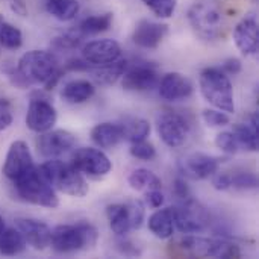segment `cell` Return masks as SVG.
<instances>
[{"instance_id": "obj_1", "label": "cell", "mask_w": 259, "mask_h": 259, "mask_svg": "<svg viewBox=\"0 0 259 259\" xmlns=\"http://www.w3.org/2000/svg\"><path fill=\"white\" fill-rule=\"evenodd\" d=\"M17 68L30 85H42L46 91L53 90L64 74L58 58L47 50L26 52L18 59Z\"/></svg>"}, {"instance_id": "obj_2", "label": "cell", "mask_w": 259, "mask_h": 259, "mask_svg": "<svg viewBox=\"0 0 259 259\" xmlns=\"http://www.w3.org/2000/svg\"><path fill=\"white\" fill-rule=\"evenodd\" d=\"M38 168L55 191H61L71 197H83L88 194V182L73 164H67L58 158H50Z\"/></svg>"}, {"instance_id": "obj_3", "label": "cell", "mask_w": 259, "mask_h": 259, "mask_svg": "<svg viewBox=\"0 0 259 259\" xmlns=\"http://www.w3.org/2000/svg\"><path fill=\"white\" fill-rule=\"evenodd\" d=\"M97 240V229L87 222L76 225H59L50 232V247L56 253L62 255L88 250L96 246Z\"/></svg>"}, {"instance_id": "obj_4", "label": "cell", "mask_w": 259, "mask_h": 259, "mask_svg": "<svg viewBox=\"0 0 259 259\" xmlns=\"http://www.w3.org/2000/svg\"><path fill=\"white\" fill-rule=\"evenodd\" d=\"M175 246L178 247V252H175V255L181 256L223 259L241 256V250L237 244L223 238H206L196 234H185V237L181 238V241Z\"/></svg>"}, {"instance_id": "obj_5", "label": "cell", "mask_w": 259, "mask_h": 259, "mask_svg": "<svg viewBox=\"0 0 259 259\" xmlns=\"http://www.w3.org/2000/svg\"><path fill=\"white\" fill-rule=\"evenodd\" d=\"M199 87L203 99L214 108L228 114L235 112L234 88L229 76L219 67H208L202 70L199 77Z\"/></svg>"}, {"instance_id": "obj_6", "label": "cell", "mask_w": 259, "mask_h": 259, "mask_svg": "<svg viewBox=\"0 0 259 259\" xmlns=\"http://www.w3.org/2000/svg\"><path fill=\"white\" fill-rule=\"evenodd\" d=\"M188 21L196 35L205 41H215L225 36V14L215 2H196L188 11Z\"/></svg>"}, {"instance_id": "obj_7", "label": "cell", "mask_w": 259, "mask_h": 259, "mask_svg": "<svg viewBox=\"0 0 259 259\" xmlns=\"http://www.w3.org/2000/svg\"><path fill=\"white\" fill-rule=\"evenodd\" d=\"M17 196L30 205L55 209L59 206V199L53 187L44 179L39 168L35 165L30 171L12 182Z\"/></svg>"}, {"instance_id": "obj_8", "label": "cell", "mask_w": 259, "mask_h": 259, "mask_svg": "<svg viewBox=\"0 0 259 259\" xmlns=\"http://www.w3.org/2000/svg\"><path fill=\"white\" fill-rule=\"evenodd\" d=\"M171 209L175 228L182 234H200L211 225L208 211L193 197L185 202H179V205Z\"/></svg>"}, {"instance_id": "obj_9", "label": "cell", "mask_w": 259, "mask_h": 259, "mask_svg": "<svg viewBox=\"0 0 259 259\" xmlns=\"http://www.w3.org/2000/svg\"><path fill=\"white\" fill-rule=\"evenodd\" d=\"M58 121V112L53 103L41 93H33L26 112V126L36 134L53 129Z\"/></svg>"}, {"instance_id": "obj_10", "label": "cell", "mask_w": 259, "mask_h": 259, "mask_svg": "<svg viewBox=\"0 0 259 259\" xmlns=\"http://www.w3.org/2000/svg\"><path fill=\"white\" fill-rule=\"evenodd\" d=\"M71 164L83 175L91 179H102L109 175L112 164L109 158L96 147H80L74 152Z\"/></svg>"}, {"instance_id": "obj_11", "label": "cell", "mask_w": 259, "mask_h": 259, "mask_svg": "<svg viewBox=\"0 0 259 259\" xmlns=\"http://www.w3.org/2000/svg\"><path fill=\"white\" fill-rule=\"evenodd\" d=\"M156 131L165 146L176 149L187 141L190 126L181 114L175 111H162L156 117Z\"/></svg>"}, {"instance_id": "obj_12", "label": "cell", "mask_w": 259, "mask_h": 259, "mask_svg": "<svg viewBox=\"0 0 259 259\" xmlns=\"http://www.w3.org/2000/svg\"><path fill=\"white\" fill-rule=\"evenodd\" d=\"M159 79L156 67L150 62H140L135 65L127 62L126 71L121 76V87L126 91H150L158 87Z\"/></svg>"}, {"instance_id": "obj_13", "label": "cell", "mask_w": 259, "mask_h": 259, "mask_svg": "<svg viewBox=\"0 0 259 259\" xmlns=\"http://www.w3.org/2000/svg\"><path fill=\"white\" fill-rule=\"evenodd\" d=\"M33 167H35V164H33L29 146L21 140L14 141L8 149V153H6V158H5V162L2 167L5 178L9 179L11 182H14L18 178H21L23 175H26L27 171H30Z\"/></svg>"}, {"instance_id": "obj_14", "label": "cell", "mask_w": 259, "mask_h": 259, "mask_svg": "<svg viewBox=\"0 0 259 259\" xmlns=\"http://www.w3.org/2000/svg\"><path fill=\"white\" fill-rule=\"evenodd\" d=\"M222 159L206 153H190L179 161V171L182 176L193 181L209 179L220 170Z\"/></svg>"}, {"instance_id": "obj_15", "label": "cell", "mask_w": 259, "mask_h": 259, "mask_svg": "<svg viewBox=\"0 0 259 259\" xmlns=\"http://www.w3.org/2000/svg\"><path fill=\"white\" fill-rule=\"evenodd\" d=\"M76 144V137L64 129H50L39 134L36 140V149L44 158H59L61 155L71 150Z\"/></svg>"}, {"instance_id": "obj_16", "label": "cell", "mask_w": 259, "mask_h": 259, "mask_svg": "<svg viewBox=\"0 0 259 259\" xmlns=\"http://www.w3.org/2000/svg\"><path fill=\"white\" fill-rule=\"evenodd\" d=\"M82 58L91 65H105L121 58V47L115 39L102 38L87 42L82 47Z\"/></svg>"}, {"instance_id": "obj_17", "label": "cell", "mask_w": 259, "mask_h": 259, "mask_svg": "<svg viewBox=\"0 0 259 259\" xmlns=\"http://www.w3.org/2000/svg\"><path fill=\"white\" fill-rule=\"evenodd\" d=\"M234 41L238 50L246 56H255L259 49V26L255 14L246 15L234 27Z\"/></svg>"}, {"instance_id": "obj_18", "label": "cell", "mask_w": 259, "mask_h": 259, "mask_svg": "<svg viewBox=\"0 0 259 259\" xmlns=\"http://www.w3.org/2000/svg\"><path fill=\"white\" fill-rule=\"evenodd\" d=\"M158 91L164 100L179 102L188 99L193 94L194 85L191 79L187 77L185 74L173 71V73H167L165 76H162V79H159Z\"/></svg>"}, {"instance_id": "obj_19", "label": "cell", "mask_w": 259, "mask_h": 259, "mask_svg": "<svg viewBox=\"0 0 259 259\" xmlns=\"http://www.w3.org/2000/svg\"><path fill=\"white\" fill-rule=\"evenodd\" d=\"M168 35V26L165 23H156L150 20H141L135 26L132 41L141 49H156Z\"/></svg>"}, {"instance_id": "obj_20", "label": "cell", "mask_w": 259, "mask_h": 259, "mask_svg": "<svg viewBox=\"0 0 259 259\" xmlns=\"http://www.w3.org/2000/svg\"><path fill=\"white\" fill-rule=\"evenodd\" d=\"M17 229L23 234L26 243L35 250H44L50 246L52 229L41 220L35 219H17Z\"/></svg>"}, {"instance_id": "obj_21", "label": "cell", "mask_w": 259, "mask_h": 259, "mask_svg": "<svg viewBox=\"0 0 259 259\" xmlns=\"http://www.w3.org/2000/svg\"><path fill=\"white\" fill-rule=\"evenodd\" d=\"M232 134L238 143L240 149L247 152H256L259 147V117L256 112H252L246 121L237 123Z\"/></svg>"}, {"instance_id": "obj_22", "label": "cell", "mask_w": 259, "mask_h": 259, "mask_svg": "<svg viewBox=\"0 0 259 259\" xmlns=\"http://www.w3.org/2000/svg\"><path fill=\"white\" fill-rule=\"evenodd\" d=\"M91 140L100 149H112L124 140L121 124L109 121L99 123L91 131Z\"/></svg>"}, {"instance_id": "obj_23", "label": "cell", "mask_w": 259, "mask_h": 259, "mask_svg": "<svg viewBox=\"0 0 259 259\" xmlns=\"http://www.w3.org/2000/svg\"><path fill=\"white\" fill-rule=\"evenodd\" d=\"M96 94V87L87 79H76L67 82L61 90V97L71 105H80L88 102Z\"/></svg>"}, {"instance_id": "obj_24", "label": "cell", "mask_w": 259, "mask_h": 259, "mask_svg": "<svg viewBox=\"0 0 259 259\" xmlns=\"http://www.w3.org/2000/svg\"><path fill=\"white\" fill-rule=\"evenodd\" d=\"M149 231L159 240H168L175 234V219L171 208H161L155 211L147 222Z\"/></svg>"}, {"instance_id": "obj_25", "label": "cell", "mask_w": 259, "mask_h": 259, "mask_svg": "<svg viewBox=\"0 0 259 259\" xmlns=\"http://www.w3.org/2000/svg\"><path fill=\"white\" fill-rule=\"evenodd\" d=\"M106 219L111 231L117 237H126L132 231L127 203H112L106 206Z\"/></svg>"}, {"instance_id": "obj_26", "label": "cell", "mask_w": 259, "mask_h": 259, "mask_svg": "<svg viewBox=\"0 0 259 259\" xmlns=\"http://www.w3.org/2000/svg\"><path fill=\"white\" fill-rule=\"evenodd\" d=\"M126 67H127V61L118 59L115 62L105 64V65H91L90 64L88 71L91 73V76L94 77L96 82H99L102 85H111V83H115L123 76V73L126 71Z\"/></svg>"}, {"instance_id": "obj_27", "label": "cell", "mask_w": 259, "mask_h": 259, "mask_svg": "<svg viewBox=\"0 0 259 259\" xmlns=\"http://www.w3.org/2000/svg\"><path fill=\"white\" fill-rule=\"evenodd\" d=\"M26 246L23 234L15 228H5L0 234V255L3 256H17L24 252Z\"/></svg>"}, {"instance_id": "obj_28", "label": "cell", "mask_w": 259, "mask_h": 259, "mask_svg": "<svg viewBox=\"0 0 259 259\" xmlns=\"http://www.w3.org/2000/svg\"><path fill=\"white\" fill-rule=\"evenodd\" d=\"M120 124L123 129V137L129 143L147 140V137L150 135V131H152L150 123L140 117H126Z\"/></svg>"}, {"instance_id": "obj_29", "label": "cell", "mask_w": 259, "mask_h": 259, "mask_svg": "<svg viewBox=\"0 0 259 259\" xmlns=\"http://www.w3.org/2000/svg\"><path fill=\"white\" fill-rule=\"evenodd\" d=\"M47 12L59 21H71L80 11L77 0H47Z\"/></svg>"}, {"instance_id": "obj_30", "label": "cell", "mask_w": 259, "mask_h": 259, "mask_svg": "<svg viewBox=\"0 0 259 259\" xmlns=\"http://www.w3.org/2000/svg\"><path fill=\"white\" fill-rule=\"evenodd\" d=\"M127 182L131 185L132 190L137 191H149V190H161L162 188V182L161 179L150 170L146 168H137L131 173V176L127 178Z\"/></svg>"}, {"instance_id": "obj_31", "label": "cell", "mask_w": 259, "mask_h": 259, "mask_svg": "<svg viewBox=\"0 0 259 259\" xmlns=\"http://www.w3.org/2000/svg\"><path fill=\"white\" fill-rule=\"evenodd\" d=\"M111 24H112V14L105 12L100 15H90L83 18L77 26V29L83 36H88V35H99L102 32H106L111 27Z\"/></svg>"}, {"instance_id": "obj_32", "label": "cell", "mask_w": 259, "mask_h": 259, "mask_svg": "<svg viewBox=\"0 0 259 259\" xmlns=\"http://www.w3.org/2000/svg\"><path fill=\"white\" fill-rule=\"evenodd\" d=\"M23 46V33L18 27L3 21L0 24V47L8 50H18Z\"/></svg>"}, {"instance_id": "obj_33", "label": "cell", "mask_w": 259, "mask_h": 259, "mask_svg": "<svg viewBox=\"0 0 259 259\" xmlns=\"http://www.w3.org/2000/svg\"><path fill=\"white\" fill-rule=\"evenodd\" d=\"M229 179H231V190L249 191L258 188V176L253 171H247V170L229 171Z\"/></svg>"}, {"instance_id": "obj_34", "label": "cell", "mask_w": 259, "mask_h": 259, "mask_svg": "<svg viewBox=\"0 0 259 259\" xmlns=\"http://www.w3.org/2000/svg\"><path fill=\"white\" fill-rule=\"evenodd\" d=\"M158 18H170L173 17L178 0H141Z\"/></svg>"}, {"instance_id": "obj_35", "label": "cell", "mask_w": 259, "mask_h": 259, "mask_svg": "<svg viewBox=\"0 0 259 259\" xmlns=\"http://www.w3.org/2000/svg\"><path fill=\"white\" fill-rule=\"evenodd\" d=\"M129 152H131V155L135 159H140V161H152V159L156 158V149L147 140L137 141V143H131Z\"/></svg>"}, {"instance_id": "obj_36", "label": "cell", "mask_w": 259, "mask_h": 259, "mask_svg": "<svg viewBox=\"0 0 259 259\" xmlns=\"http://www.w3.org/2000/svg\"><path fill=\"white\" fill-rule=\"evenodd\" d=\"M83 38H85V36L79 32V29L74 27V29L65 32L64 35L55 38L53 46H56L58 49H76V47L82 42Z\"/></svg>"}, {"instance_id": "obj_37", "label": "cell", "mask_w": 259, "mask_h": 259, "mask_svg": "<svg viewBox=\"0 0 259 259\" xmlns=\"http://www.w3.org/2000/svg\"><path fill=\"white\" fill-rule=\"evenodd\" d=\"M202 118L203 121L209 126V127H223L228 126L231 123L229 114L220 109H205L202 112Z\"/></svg>"}, {"instance_id": "obj_38", "label": "cell", "mask_w": 259, "mask_h": 259, "mask_svg": "<svg viewBox=\"0 0 259 259\" xmlns=\"http://www.w3.org/2000/svg\"><path fill=\"white\" fill-rule=\"evenodd\" d=\"M215 146L228 155H235L240 150L235 135L232 132H220L215 137Z\"/></svg>"}, {"instance_id": "obj_39", "label": "cell", "mask_w": 259, "mask_h": 259, "mask_svg": "<svg viewBox=\"0 0 259 259\" xmlns=\"http://www.w3.org/2000/svg\"><path fill=\"white\" fill-rule=\"evenodd\" d=\"M127 209H129V217H131V225H132V231H137L143 226L144 223V205L140 200L135 202H127Z\"/></svg>"}, {"instance_id": "obj_40", "label": "cell", "mask_w": 259, "mask_h": 259, "mask_svg": "<svg viewBox=\"0 0 259 259\" xmlns=\"http://www.w3.org/2000/svg\"><path fill=\"white\" fill-rule=\"evenodd\" d=\"M171 191H173V196L178 199V202H185V200H188V199H191V197H193V196H191V191H190L188 184H187V182H185V179H182V178L175 179Z\"/></svg>"}, {"instance_id": "obj_41", "label": "cell", "mask_w": 259, "mask_h": 259, "mask_svg": "<svg viewBox=\"0 0 259 259\" xmlns=\"http://www.w3.org/2000/svg\"><path fill=\"white\" fill-rule=\"evenodd\" d=\"M3 73L8 76V79L11 80V83H12V85L18 87V88H21V90H24V88L30 87V83H29V82L21 76V73L18 71V68H17V67H14V65H6V67L3 68Z\"/></svg>"}, {"instance_id": "obj_42", "label": "cell", "mask_w": 259, "mask_h": 259, "mask_svg": "<svg viewBox=\"0 0 259 259\" xmlns=\"http://www.w3.org/2000/svg\"><path fill=\"white\" fill-rule=\"evenodd\" d=\"M12 109H11V103L5 99H0V132H3L5 129H8L12 124Z\"/></svg>"}, {"instance_id": "obj_43", "label": "cell", "mask_w": 259, "mask_h": 259, "mask_svg": "<svg viewBox=\"0 0 259 259\" xmlns=\"http://www.w3.org/2000/svg\"><path fill=\"white\" fill-rule=\"evenodd\" d=\"M144 202L149 208L158 209L164 205V194L161 193V190H149L144 191Z\"/></svg>"}, {"instance_id": "obj_44", "label": "cell", "mask_w": 259, "mask_h": 259, "mask_svg": "<svg viewBox=\"0 0 259 259\" xmlns=\"http://www.w3.org/2000/svg\"><path fill=\"white\" fill-rule=\"evenodd\" d=\"M212 178V187L219 191H228L231 190V179L229 171H217Z\"/></svg>"}, {"instance_id": "obj_45", "label": "cell", "mask_w": 259, "mask_h": 259, "mask_svg": "<svg viewBox=\"0 0 259 259\" xmlns=\"http://www.w3.org/2000/svg\"><path fill=\"white\" fill-rule=\"evenodd\" d=\"M117 249L121 255L124 256H140L141 255V250L129 240L123 238V240H118L117 241Z\"/></svg>"}, {"instance_id": "obj_46", "label": "cell", "mask_w": 259, "mask_h": 259, "mask_svg": "<svg viewBox=\"0 0 259 259\" xmlns=\"http://www.w3.org/2000/svg\"><path fill=\"white\" fill-rule=\"evenodd\" d=\"M220 70H222L223 73H226V74L235 76V74L241 73L243 64H241V61H240L238 58H229V59H226V61L222 64Z\"/></svg>"}, {"instance_id": "obj_47", "label": "cell", "mask_w": 259, "mask_h": 259, "mask_svg": "<svg viewBox=\"0 0 259 259\" xmlns=\"http://www.w3.org/2000/svg\"><path fill=\"white\" fill-rule=\"evenodd\" d=\"M11 9H12V12H15L20 17L27 15V6H26L24 0H11Z\"/></svg>"}, {"instance_id": "obj_48", "label": "cell", "mask_w": 259, "mask_h": 259, "mask_svg": "<svg viewBox=\"0 0 259 259\" xmlns=\"http://www.w3.org/2000/svg\"><path fill=\"white\" fill-rule=\"evenodd\" d=\"M5 228H6V226H5V220H3V217L0 215V234L5 231Z\"/></svg>"}, {"instance_id": "obj_49", "label": "cell", "mask_w": 259, "mask_h": 259, "mask_svg": "<svg viewBox=\"0 0 259 259\" xmlns=\"http://www.w3.org/2000/svg\"><path fill=\"white\" fill-rule=\"evenodd\" d=\"M3 21H5V18H3V15H0V24H2Z\"/></svg>"}, {"instance_id": "obj_50", "label": "cell", "mask_w": 259, "mask_h": 259, "mask_svg": "<svg viewBox=\"0 0 259 259\" xmlns=\"http://www.w3.org/2000/svg\"><path fill=\"white\" fill-rule=\"evenodd\" d=\"M252 2H258V0H252Z\"/></svg>"}]
</instances>
